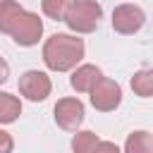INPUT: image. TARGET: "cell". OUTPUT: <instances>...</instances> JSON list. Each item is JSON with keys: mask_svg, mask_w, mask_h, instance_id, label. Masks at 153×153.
Segmentation results:
<instances>
[{"mask_svg": "<svg viewBox=\"0 0 153 153\" xmlns=\"http://www.w3.org/2000/svg\"><path fill=\"white\" fill-rule=\"evenodd\" d=\"M84 41L72 33H53L43 43V62L53 72L74 69L84 60Z\"/></svg>", "mask_w": 153, "mask_h": 153, "instance_id": "1", "label": "cell"}, {"mask_svg": "<svg viewBox=\"0 0 153 153\" xmlns=\"http://www.w3.org/2000/svg\"><path fill=\"white\" fill-rule=\"evenodd\" d=\"M100 17H103V7L96 0H74L65 14V22L76 33H91L98 29Z\"/></svg>", "mask_w": 153, "mask_h": 153, "instance_id": "2", "label": "cell"}, {"mask_svg": "<svg viewBox=\"0 0 153 153\" xmlns=\"http://www.w3.org/2000/svg\"><path fill=\"white\" fill-rule=\"evenodd\" d=\"M10 36L14 38L17 45H24V48L36 45L41 41V36H43V22H41V17L36 12H26L24 10L14 19V24L10 29Z\"/></svg>", "mask_w": 153, "mask_h": 153, "instance_id": "3", "label": "cell"}, {"mask_svg": "<svg viewBox=\"0 0 153 153\" xmlns=\"http://www.w3.org/2000/svg\"><path fill=\"white\" fill-rule=\"evenodd\" d=\"M143 24H146V12L134 2H122L112 10V29L117 33H124V36L136 33Z\"/></svg>", "mask_w": 153, "mask_h": 153, "instance_id": "4", "label": "cell"}, {"mask_svg": "<svg viewBox=\"0 0 153 153\" xmlns=\"http://www.w3.org/2000/svg\"><path fill=\"white\" fill-rule=\"evenodd\" d=\"M88 93H91V105L96 110H100V112H110V110H115L122 103V88H120V84L112 81V79H108V76H100Z\"/></svg>", "mask_w": 153, "mask_h": 153, "instance_id": "5", "label": "cell"}, {"mask_svg": "<svg viewBox=\"0 0 153 153\" xmlns=\"http://www.w3.org/2000/svg\"><path fill=\"white\" fill-rule=\"evenodd\" d=\"M53 91V84H50V76L45 72H38V69H29L19 76V93L33 103L38 100H45Z\"/></svg>", "mask_w": 153, "mask_h": 153, "instance_id": "6", "label": "cell"}, {"mask_svg": "<svg viewBox=\"0 0 153 153\" xmlns=\"http://www.w3.org/2000/svg\"><path fill=\"white\" fill-rule=\"evenodd\" d=\"M55 122L65 131H76L84 122V103L79 98H60L55 103Z\"/></svg>", "mask_w": 153, "mask_h": 153, "instance_id": "7", "label": "cell"}, {"mask_svg": "<svg viewBox=\"0 0 153 153\" xmlns=\"http://www.w3.org/2000/svg\"><path fill=\"white\" fill-rule=\"evenodd\" d=\"M100 76H103V72H100L96 65H79V67L72 72L69 84H72L74 91H79V93H88V91L93 88V84H96Z\"/></svg>", "mask_w": 153, "mask_h": 153, "instance_id": "8", "label": "cell"}, {"mask_svg": "<svg viewBox=\"0 0 153 153\" xmlns=\"http://www.w3.org/2000/svg\"><path fill=\"white\" fill-rule=\"evenodd\" d=\"M124 153H153V136L146 129L131 131L124 141Z\"/></svg>", "mask_w": 153, "mask_h": 153, "instance_id": "9", "label": "cell"}, {"mask_svg": "<svg viewBox=\"0 0 153 153\" xmlns=\"http://www.w3.org/2000/svg\"><path fill=\"white\" fill-rule=\"evenodd\" d=\"M22 115V100L12 93L0 91V124H10Z\"/></svg>", "mask_w": 153, "mask_h": 153, "instance_id": "10", "label": "cell"}, {"mask_svg": "<svg viewBox=\"0 0 153 153\" xmlns=\"http://www.w3.org/2000/svg\"><path fill=\"white\" fill-rule=\"evenodd\" d=\"M24 12V7L17 2V0H0V31L2 33H10L14 19Z\"/></svg>", "mask_w": 153, "mask_h": 153, "instance_id": "11", "label": "cell"}, {"mask_svg": "<svg viewBox=\"0 0 153 153\" xmlns=\"http://www.w3.org/2000/svg\"><path fill=\"white\" fill-rule=\"evenodd\" d=\"M131 88L136 96L141 98H151L153 96V72L151 69H141L131 76Z\"/></svg>", "mask_w": 153, "mask_h": 153, "instance_id": "12", "label": "cell"}, {"mask_svg": "<svg viewBox=\"0 0 153 153\" xmlns=\"http://www.w3.org/2000/svg\"><path fill=\"white\" fill-rule=\"evenodd\" d=\"M74 0H41V7H43V14L55 19V22H65V14L69 10Z\"/></svg>", "mask_w": 153, "mask_h": 153, "instance_id": "13", "label": "cell"}, {"mask_svg": "<svg viewBox=\"0 0 153 153\" xmlns=\"http://www.w3.org/2000/svg\"><path fill=\"white\" fill-rule=\"evenodd\" d=\"M100 139L93 134V131H76L74 139H72V151L74 153H93L96 143Z\"/></svg>", "mask_w": 153, "mask_h": 153, "instance_id": "14", "label": "cell"}, {"mask_svg": "<svg viewBox=\"0 0 153 153\" xmlns=\"http://www.w3.org/2000/svg\"><path fill=\"white\" fill-rule=\"evenodd\" d=\"M12 148H14L12 136H10L7 131H2V129H0V153H12Z\"/></svg>", "mask_w": 153, "mask_h": 153, "instance_id": "15", "label": "cell"}, {"mask_svg": "<svg viewBox=\"0 0 153 153\" xmlns=\"http://www.w3.org/2000/svg\"><path fill=\"white\" fill-rule=\"evenodd\" d=\"M93 153H120V148L112 141H98L96 148H93Z\"/></svg>", "mask_w": 153, "mask_h": 153, "instance_id": "16", "label": "cell"}, {"mask_svg": "<svg viewBox=\"0 0 153 153\" xmlns=\"http://www.w3.org/2000/svg\"><path fill=\"white\" fill-rule=\"evenodd\" d=\"M7 79H10V65L0 57V84H5Z\"/></svg>", "mask_w": 153, "mask_h": 153, "instance_id": "17", "label": "cell"}]
</instances>
